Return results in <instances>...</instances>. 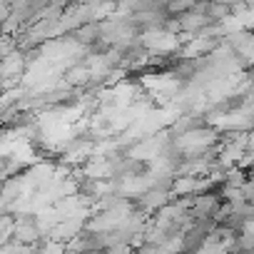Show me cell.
<instances>
[]
</instances>
